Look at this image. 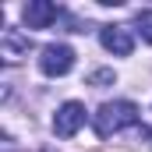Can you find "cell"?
I'll return each instance as SVG.
<instances>
[{
  "mask_svg": "<svg viewBox=\"0 0 152 152\" xmlns=\"http://www.w3.org/2000/svg\"><path fill=\"white\" fill-rule=\"evenodd\" d=\"M138 124V106L131 103V99H117V103H103L96 117H92V127H96V134L99 138H110L117 131H124V127H134Z\"/></svg>",
  "mask_w": 152,
  "mask_h": 152,
  "instance_id": "cell-1",
  "label": "cell"
},
{
  "mask_svg": "<svg viewBox=\"0 0 152 152\" xmlns=\"http://www.w3.org/2000/svg\"><path fill=\"white\" fill-rule=\"evenodd\" d=\"M39 67H42V75H50V78H64L75 67V50L64 46V42H50V46H42Z\"/></svg>",
  "mask_w": 152,
  "mask_h": 152,
  "instance_id": "cell-2",
  "label": "cell"
},
{
  "mask_svg": "<svg viewBox=\"0 0 152 152\" xmlns=\"http://www.w3.org/2000/svg\"><path fill=\"white\" fill-rule=\"evenodd\" d=\"M85 124V106L78 103V99H71V103H64L60 110H57V117H53V131L60 134V138H71V134H78V127Z\"/></svg>",
  "mask_w": 152,
  "mask_h": 152,
  "instance_id": "cell-3",
  "label": "cell"
},
{
  "mask_svg": "<svg viewBox=\"0 0 152 152\" xmlns=\"http://www.w3.org/2000/svg\"><path fill=\"white\" fill-rule=\"evenodd\" d=\"M21 18H25L28 28H50V25L60 18V7L50 4V0H28L25 11H21Z\"/></svg>",
  "mask_w": 152,
  "mask_h": 152,
  "instance_id": "cell-4",
  "label": "cell"
},
{
  "mask_svg": "<svg viewBox=\"0 0 152 152\" xmlns=\"http://www.w3.org/2000/svg\"><path fill=\"white\" fill-rule=\"evenodd\" d=\"M99 39H103V46L110 53H117V57H131V50H134V42H131V36H127L124 25H103Z\"/></svg>",
  "mask_w": 152,
  "mask_h": 152,
  "instance_id": "cell-5",
  "label": "cell"
},
{
  "mask_svg": "<svg viewBox=\"0 0 152 152\" xmlns=\"http://www.w3.org/2000/svg\"><path fill=\"white\" fill-rule=\"evenodd\" d=\"M0 46H4V57L14 64V60L28 57V50H32V39H28V36H21L18 28H7V32L0 36Z\"/></svg>",
  "mask_w": 152,
  "mask_h": 152,
  "instance_id": "cell-6",
  "label": "cell"
},
{
  "mask_svg": "<svg viewBox=\"0 0 152 152\" xmlns=\"http://www.w3.org/2000/svg\"><path fill=\"white\" fill-rule=\"evenodd\" d=\"M134 28L142 32L145 42H152V11H138V14H134Z\"/></svg>",
  "mask_w": 152,
  "mask_h": 152,
  "instance_id": "cell-7",
  "label": "cell"
},
{
  "mask_svg": "<svg viewBox=\"0 0 152 152\" xmlns=\"http://www.w3.org/2000/svg\"><path fill=\"white\" fill-rule=\"evenodd\" d=\"M110 81H113V71H106V67H103V71H92V75H88V85H92V88H106Z\"/></svg>",
  "mask_w": 152,
  "mask_h": 152,
  "instance_id": "cell-8",
  "label": "cell"
}]
</instances>
